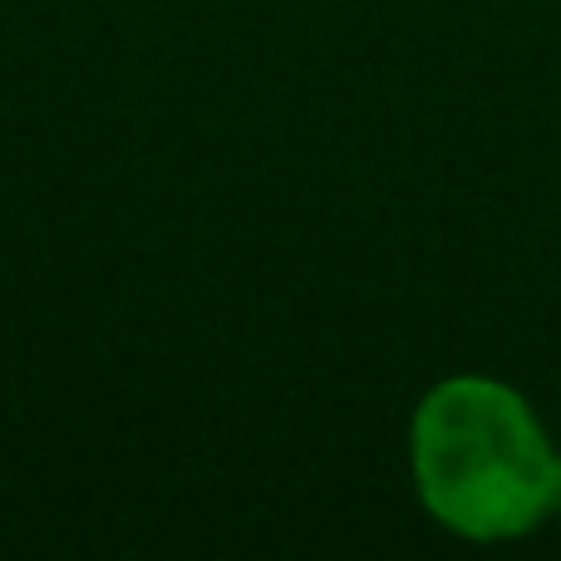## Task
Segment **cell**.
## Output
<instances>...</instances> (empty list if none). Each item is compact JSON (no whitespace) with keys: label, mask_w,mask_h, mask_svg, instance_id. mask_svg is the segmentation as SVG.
<instances>
[{"label":"cell","mask_w":561,"mask_h":561,"mask_svg":"<svg viewBox=\"0 0 561 561\" xmlns=\"http://www.w3.org/2000/svg\"><path fill=\"white\" fill-rule=\"evenodd\" d=\"M409 468L428 517L468 542H513L561 513V454L503 379H438L409 419Z\"/></svg>","instance_id":"cell-1"}]
</instances>
